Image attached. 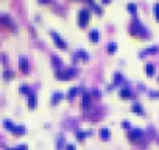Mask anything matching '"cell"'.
<instances>
[{"label":"cell","mask_w":159,"mask_h":150,"mask_svg":"<svg viewBox=\"0 0 159 150\" xmlns=\"http://www.w3.org/2000/svg\"><path fill=\"white\" fill-rule=\"evenodd\" d=\"M75 74H77V69H74V67H62V69H58V71H56V78L69 80V78H72Z\"/></svg>","instance_id":"cell-1"},{"label":"cell","mask_w":159,"mask_h":150,"mask_svg":"<svg viewBox=\"0 0 159 150\" xmlns=\"http://www.w3.org/2000/svg\"><path fill=\"white\" fill-rule=\"evenodd\" d=\"M89 19H91V9L89 8H81L78 13V24L80 27H86L89 22Z\"/></svg>","instance_id":"cell-2"},{"label":"cell","mask_w":159,"mask_h":150,"mask_svg":"<svg viewBox=\"0 0 159 150\" xmlns=\"http://www.w3.org/2000/svg\"><path fill=\"white\" fill-rule=\"evenodd\" d=\"M130 31L132 33V35H140V36H148V30L145 28L144 25L140 24L139 21H134L130 28Z\"/></svg>","instance_id":"cell-3"},{"label":"cell","mask_w":159,"mask_h":150,"mask_svg":"<svg viewBox=\"0 0 159 150\" xmlns=\"http://www.w3.org/2000/svg\"><path fill=\"white\" fill-rule=\"evenodd\" d=\"M50 36L53 38V41H55L56 47H59V49H67V42H66L64 39L61 38V35H58L55 30H50Z\"/></svg>","instance_id":"cell-4"},{"label":"cell","mask_w":159,"mask_h":150,"mask_svg":"<svg viewBox=\"0 0 159 150\" xmlns=\"http://www.w3.org/2000/svg\"><path fill=\"white\" fill-rule=\"evenodd\" d=\"M142 136H144V130H140V128H131L128 138H130L131 141H139Z\"/></svg>","instance_id":"cell-5"},{"label":"cell","mask_w":159,"mask_h":150,"mask_svg":"<svg viewBox=\"0 0 159 150\" xmlns=\"http://www.w3.org/2000/svg\"><path fill=\"white\" fill-rule=\"evenodd\" d=\"M0 22L5 24L6 27H9V28H16V22L13 21L8 14H0Z\"/></svg>","instance_id":"cell-6"},{"label":"cell","mask_w":159,"mask_h":150,"mask_svg":"<svg viewBox=\"0 0 159 150\" xmlns=\"http://www.w3.org/2000/svg\"><path fill=\"white\" fill-rule=\"evenodd\" d=\"M19 67H21V71H22V72H28V69H30L28 59H27L24 55H22L21 58H19Z\"/></svg>","instance_id":"cell-7"},{"label":"cell","mask_w":159,"mask_h":150,"mask_svg":"<svg viewBox=\"0 0 159 150\" xmlns=\"http://www.w3.org/2000/svg\"><path fill=\"white\" fill-rule=\"evenodd\" d=\"M78 58H83V59H87L89 58V55H87V53H86L84 52V50H83V49H78L77 50V52H75L74 53V61H77V59Z\"/></svg>","instance_id":"cell-8"},{"label":"cell","mask_w":159,"mask_h":150,"mask_svg":"<svg viewBox=\"0 0 159 150\" xmlns=\"http://www.w3.org/2000/svg\"><path fill=\"white\" fill-rule=\"evenodd\" d=\"M98 38H100V31H98V28H92L91 31H89V39H91L92 42H97Z\"/></svg>","instance_id":"cell-9"},{"label":"cell","mask_w":159,"mask_h":150,"mask_svg":"<svg viewBox=\"0 0 159 150\" xmlns=\"http://www.w3.org/2000/svg\"><path fill=\"white\" fill-rule=\"evenodd\" d=\"M132 111H134L136 114H145L144 106H142L139 102H134V103H132Z\"/></svg>","instance_id":"cell-10"},{"label":"cell","mask_w":159,"mask_h":150,"mask_svg":"<svg viewBox=\"0 0 159 150\" xmlns=\"http://www.w3.org/2000/svg\"><path fill=\"white\" fill-rule=\"evenodd\" d=\"M62 99H64V94H62L61 91H56V92H53V95H52V103L56 105V103H58L59 100H62Z\"/></svg>","instance_id":"cell-11"},{"label":"cell","mask_w":159,"mask_h":150,"mask_svg":"<svg viewBox=\"0 0 159 150\" xmlns=\"http://www.w3.org/2000/svg\"><path fill=\"white\" fill-rule=\"evenodd\" d=\"M91 92L87 91H83V106H89L91 105Z\"/></svg>","instance_id":"cell-12"},{"label":"cell","mask_w":159,"mask_h":150,"mask_svg":"<svg viewBox=\"0 0 159 150\" xmlns=\"http://www.w3.org/2000/svg\"><path fill=\"white\" fill-rule=\"evenodd\" d=\"M100 138L105 139V141H108V139L111 138V131H109V128H100Z\"/></svg>","instance_id":"cell-13"},{"label":"cell","mask_w":159,"mask_h":150,"mask_svg":"<svg viewBox=\"0 0 159 150\" xmlns=\"http://www.w3.org/2000/svg\"><path fill=\"white\" fill-rule=\"evenodd\" d=\"M11 131L16 133V135H22V133L27 131V128H25V125H14V128H13Z\"/></svg>","instance_id":"cell-14"},{"label":"cell","mask_w":159,"mask_h":150,"mask_svg":"<svg viewBox=\"0 0 159 150\" xmlns=\"http://www.w3.org/2000/svg\"><path fill=\"white\" fill-rule=\"evenodd\" d=\"M28 106H30V108H34V106H36V95L33 94V92H30V94H28Z\"/></svg>","instance_id":"cell-15"},{"label":"cell","mask_w":159,"mask_h":150,"mask_svg":"<svg viewBox=\"0 0 159 150\" xmlns=\"http://www.w3.org/2000/svg\"><path fill=\"white\" fill-rule=\"evenodd\" d=\"M120 95H122V97H131V95H132V92H131V89H130V88L123 86V88L120 89Z\"/></svg>","instance_id":"cell-16"},{"label":"cell","mask_w":159,"mask_h":150,"mask_svg":"<svg viewBox=\"0 0 159 150\" xmlns=\"http://www.w3.org/2000/svg\"><path fill=\"white\" fill-rule=\"evenodd\" d=\"M78 91H80V88H78V86H72V88H70V91H69V94H67V97H69V99H74L75 95L78 94Z\"/></svg>","instance_id":"cell-17"},{"label":"cell","mask_w":159,"mask_h":150,"mask_svg":"<svg viewBox=\"0 0 159 150\" xmlns=\"http://www.w3.org/2000/svg\"><path fill=\"white\" fill-rule=\"evenodd\" d=\"M91 131H83V130H77V138L80 139V141H83V139L86 138V136L89 135Z\"/></svg>","instance_id":"cell-18"},{"label":"cell","mask_w":159,"mask_h":150,"mask_svg":"<svg viewBox=\"0 0 159 150\" xmlns=\"http://www.w3.org/2000/svg\"><path fill=\"white\" fill-rule=\"evenodd\" d=\"M3 125H5V128H8L9 130V131H11V130L13 128H14V122H11V121H9V119H5V121H3Z\"/></svg>","instance_id":"cell-19"},{"label":"cell","mask_w":159,"mask_h":150,"mask_svg":"<svg viewBox=\"0 0 159 150\" xmlns=\"http://www.w3.org/2000/svg\"><path fill=\"white\" fill-rule=\"evenodd\" d=\"M13 77H14V72L13 71H9V69H5V71H3V78L5 80H9V78H13Z\"/></svg>","instance_id":"cell-20"},{"label":"cell","mask_w":159,"mask_h":150,"mask_svg":"<svg viewBox=\"0 0 159 150\" xmlns=\"http://www.w3.org/2000/svg\"><path fill=\"white\" fill-rule=\"evenodd\" d=\"M158 45H151V47H148V49H145L144 52L140 53V55H145V53H154V52H158Z\"/></svg>","instance_id":"cell-21"},{"label":"cell","mask_w":159,"mask_h":150,"mask_svg":"<svg viewBox=\"0 0 159 150\" xmlns=\"http://www.w3.org/2000/svg\"><path fill=\"white\" fill-rule=\"evenodd\" d=\"M145 71H147L148 75H153V72H154V64H153V63H148V64L145 66Z\"/></svg>","instance_id":"cell-22"},{"label":"cell","mask_w":159,"mask_h":150,"mask_svg":"<svg viewBox=\"0 0 159 150\" xmlns=\"http://www.w3.org/2000/svg\"><path fill=\"white\" fill-rule=\"evenodd\" d=\"M52 59H53V64H55L56 67H61V66H62V61L56 55H52Z\"/></svg>","instance_id":"cell-23"},{"label":"cell","mask_w":159,"mask_h":150,"mask_svg":"<svg viewBox=\"0 0 159 150\" xmlns=\"http://www.w3.org/2000/svg\"><path fill=\"white\" fill-rule=\"evenodd\" d=\"M19 91H21L22 94H24V92H25V94H30V86H28V85H24V83H22V85H21V89H19Z\"/></svg>","instance_id":"cell-24"},{"label":"cell","mask_w":159,"mask_h":150,"mask_svg":"<svg viewBox=\"0 0 159 150\" xmlns=\"http://www.w3.org/2000/svg\"><path fill=\"white\" fill-rule=\"evenodd\" d=\"M115 49H117V42H109V44H108V50H109V52H115Z\"/></svg>","instance_id":"cell-25"},{"label":"cell","mask_w":159,"mask_h":150,"mask_svg":"<svg viewBox=\"0 0 159 150\" xmlns=\"http://www.w3.org/2000/svg\"><path fill=\"white\" fill-rule=\"evenodd\" d=\"M6 150H28V145L21 144V145H17V147H14V149H6Z\"/></svg>","instance_id":"cell-26"},{"label":"cell","mask_w":159,"mask_h":150,"mask_svg":"<svg viewBox=\"0 0 159 150\" xmlns=\"http://www.w3.org/2000/svg\"><path fill=\"white\" fill-rule=\"evenodd\" d=\"M122 80H123V77H122V74L115 72V74H114V81H115V83H120Z\"/></svg>","instance_id":"cell-27"},{"label":"cell","mask_w":159,"mask_h":150,"mask_svg":"<svg viewBox=\"0 0 159 150\" xmlns=\"http://www.w3.org/2000/svg\"><path fill=\"white\" fill-rule=\"evenodd\" d=\"M127 8L130 9V11L132 13V14H134V13L137 11V8H136V5H134V3H128V6H127Z\"/></svg>","instance_id":"cell-28"},{"label":"cell","mask_w":159,"mask_h":150,"mask_svg":"<svg viewBox=\"0 0 159 150\" xmlns=\"http://www.w3.org/2000/svg\"><path fill=\"white\" fill-rule=\"evenodd\" d=\"M153 9H154V16H156V19L159 21V3H154Z\"/></svg>","instance_id":"cell-29"},{"label":"cell","mask_w":159,"mask_h":150,"mask_svg":"<svg viewBox=\"0 0 159 150\" xmlns=\"http://www.w3.org/2000/svg\"><path fill=\"white\" fill-rule=\"evenodd\" d=\"M66 144V139L64 138H59L58 139V149H61V145H64Z\"/></svg>","instance_id":"cell-30"},{"label":"cell","mask_w":159,"mask_h":150,"mask_svg":"<svg viewBox=\"0 0 159 150\" xmlns=\"http://www.w3.org/2000/svg\"><path fill=\"white\" fill-rule=\"evenodd\" d=\"M122 127H123V128H130L131 124H130L128 121H123V122H122Z\"/></svg>","instance_id":"cell-31"},{"label":"cell","mask_w":159,"mask_h":150,"mask_svg":"<svg viewBox=\"0 0 159 150\" xmlns=\"http://www.w3.org/2000/svg\"><path fill=\"white\" fill-rule=\"evenodd\" d=\"M66 150H77V149H75L74 144H67V145H66Z\"/></svg>","instance_id":"cell-32"},{"label":"cell","mask_w":159,"mask_h":150,"mask_svg":"<svg viewBox=\"0 0 159 150\" xmlns=\"http://www.w3.org/2000/svg\"><path fill=\"white\" fill-rule=\"evenodd\" d=\"M150 94H151V95H159V91H151Z\"/></svg>","instance_id":"cell-33"},{"label":"cell","mask_w":159,"mask_h":150,"mask_svg":"<svg viewBox=\"0 0 159 150\" xmlns=\"http://www.w3.org/2000/svg\"><path fill=\"white\" fill-rule=\"evenodd\" d=\"M39 3H47V2H52V0H38Z\"/></svg>","instance_id":"cell-34"},{"label":"cell","mask_w":159,"mask_h":150,"mask_svg":"<svg viewBox=\"0 0 159 150\" xmlns=\"http://www.w3.org/2000/svg\"><path fill=\"white\" fill-rule=\"evenodd\" d=\"M103 2H105V3H109V2H111V0H103Z\"/></svg>","instance_id":"cell-35"}]
</instances>
